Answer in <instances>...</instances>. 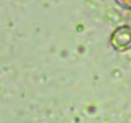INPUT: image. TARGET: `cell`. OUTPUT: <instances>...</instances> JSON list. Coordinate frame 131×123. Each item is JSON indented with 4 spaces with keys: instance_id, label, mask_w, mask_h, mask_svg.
<instances>
[{
    "instance_id": "obj_1",
    "label": "cell",
    "mask_w": 131,
    "mask_h": 123,
    "mask_svg": "<svg viewBox=\"0 0 131 123\" xmlns=\"http://www.w3.org/2000/svg\"><path fill=\"white\" fill-rule=\"evenodd\" d=\"M110 44L116 51H128L131 48V26L125 25L116 28L110 36Z\"/></svg>"
},
{
    "instance_id": "obj_2",
    "label": "cell",
    "mask_w": 131,
    "mask_h": 123,
    "mask_svg": "<svg viewBox=\"0 0 131 123\" xmlns=\"http://www.w3.org/2000/svg\"><path fill=\"white\" fill-rule=\"evenodd\" d=\"M116 3L123 8H131V0H116Z\"/></svg>"
}]
</instances>
